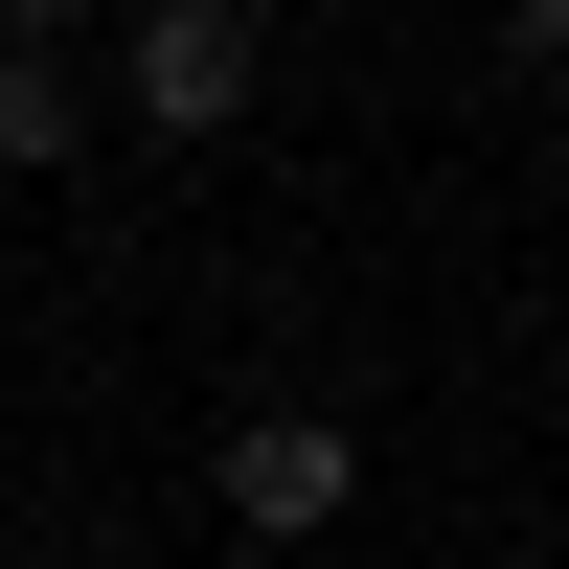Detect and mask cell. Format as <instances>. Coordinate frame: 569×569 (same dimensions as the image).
I'll list each match as a JSON object with an SVG mask.
<instances>
[{
    "label": "cell",
    "instance_id": "cell-2",
    "mask_svg": "<svg viewBox=\"0 0 569 569\" xmlns=\"http://www.w3.org/2000/svg\"><path fill=\"white\" fill-rule=\"evenodd\" d=\"M206 501L251 525V569H297V547H319V525L365 501V433H342V410H228V456H206Z\"/></svg>",
    "mask_w": 569,
    "mask_h": 569
},
{
    "label": "cell",
    "instance_id": "cell-1",
    "mask_svg": "<svg viewBox=\"0 0 569 569\" xmlns=\"http://www.w3.org/2000/svg\"><path fill=\"white\" fill-rule=\"evenodd\" d=\"M114 114L137 137H251L273 114V23L251 0H137L114 23Z\"/></svg>",
    "mask_w": 569,
    "mask_h": 569
},
{
    "label": "cell",
    "instance_id": "cell-5",
    "mask_svg": "<svg viewBox=\"0 0 569 569\" xmlns=\"http://www.w3.org/2000/svg\"><path fill=\"white\" fill-rule=\"evenodd\" d=\"M0 46H91V0H0Z\"/></svg>",
    "mask_w": 569,
    "mask_h": 569
},
{
    "label": "cell",
    "instance_id": "cell-3",
    "mask_svg": "<svg viewBox=\"0 0 569 569\" xmlns=\"http://www.w3.org/2000/svg\"><path fill=\"white\" fill-rule=\"evenodd\" d=\"M91 160V46H0V182H69Z\"/></svg>",
    "mask_w": 569,
    "mask_h": 569
},
{
    "label": "cell",
    "instance_id": "cell-4",
    "mask_svg": "<svg viewBox=\"0 0 569 569\" xmlns=\"http://www.w3.org/2000/svg\"><path fill=\"white\" fill-rule=\"evenodd\" d=\"M501 69H525V91H569V0H501Z\"/></svg>",
    "mask_w": 569,
    "mask_h": 569
}]
</instances>
